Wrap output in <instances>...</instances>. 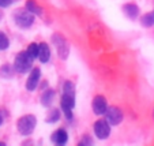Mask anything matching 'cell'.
Listing matches in <instances>:
<instances>
[{
  "label": "cell",
  "mask_w": 154,
  "mask_h": 146,
  "mask_svg": "<svg viewBox=\"0 0 154 146\" xmlns=\"http://www.w3.org/2000/svg\"><path fill=\"white\" fill-rule=\"evenodd\" d=\"M2 124H3V117L0 116V126H2Z\"/></svg>",
  "instance_id": "cell-23"
},
{
  "label": "cell",
  "mask_w": 154,
  "mask_h": 146,
  "mask_svg": "<svg viewBox=\"0 0 154 146\" xmlns=\"http://www.w3.org/2000/svg\"><path fill=\"white\" fill-rule=\"evenodd\" d=\"M78 145L79 146H91V145H93V139H91L89 135H83V137H82V139L79 141Z\"/></svg>",
  "instance_id": "cell-21"
},
{
  "label": "cell",
  "mask_w": 154,
  "mask_h": 146,
  "mask_svg": "<svg viewBox=\"0 0 154 146\" xmlns=\"http://www.w3.org/2000/svg\"><path fill=\"white\" fill-rule=\"evenodd\" d=\"M105 119L111 126H119L123 122V112L117 107H109L105 112Z\"/></svg>",
  "instance_id": "cell-7"
},
{
  "label": "cell",
  "mask_w": 154,
  "mask_h": 146,
  "mask_svg": "<svg viewBox=\"0 0 154 146\" xmlns=\"http://www.w3.org/2000/svg\"><path fill=\"white\" fill-rule=\"evenodd\" d=\"M14 73H15L14 66L3 64L2 67H0V76H2V78H4V79H10V78H12Z\"/></svg>",
  "instance_id": "cell-15"
},
{
  "label": "cell",
  "mask_w": 154,
  "mask_h": 146,
  "mask_svg": "<svg viewBox=\"0 0 154 146\" xmlns=\"http://www.w3.org/2000/svg\"><path fill=\"white\" fill-rule=\"evenodd\" d=\"M26 8L29 10L32 14L38 15V17H42V14H44V10L38 6L35 0H27L26 2Z\"/></svg>",
  "instance_id": "cell-14"
},
{
  "label": "cell",
  "mask_w": 154,
  "mask_h": 146,
  "mask_svg": "<svg viewBox=\"0 0 154 146\" xmlns=\"http://www.w3.org/2000/svg\"><path fill=\"white\" fill-rule=\"evenodd\" d=\"M123 12H124V15L127 18L134 20L139 17V7L135 3H127L123 6Z\"/></svg>",
  "instance_id": "cell-11"
},
{
  "label": "cell",
  "mask_w": 154,
  "mask_h": 146,
  "mask_svg": "<svg viewBox=\"0 0 154 146\" xmlns=\"http://www.w3.org/2000/svg\"><path fill=\"white\" fill-rule=\"evenodd\" d=\"M34 14H32V12L29 11L27 8H20V10H17V11L14 12V20L15 23L18 25L19 27H22V29H27V27H30L33 23H34Z\"/></svg>",
  "instance_id": "cell-3"
},
{
  "label": "cell",
  "mask_w": 154,
  "mask_h": 146,
  "mask_svg": "<svg viewBox=\"0 0 154 146\" xmlns=\"http://www.w3.org/2000/svg\"><path fill=\"white\" fill-rule=\"evenodd\" d=\"M51 141L52 143L57 146H63L68 142V132L66 131L64 129H59L56 131H53V134L51 135Z\"/></svg>",
  "instance_id": "cell-10"
},
{
  "label": "cell",
  "mask_w": 154,
  "mask_h": 146,
  "mask_svg": "<svg viewBox=\"0 0 154 146\" xmlns=\"http://www.w3.org/2000/svg\"><path fill=\"white\" fill-rule=\"evenodd\" d=\"M52 42L56 48V52H57L59 57H60L61 60H66V59L68 57V55H70V45H68V42L64 40L60 34H53Z\"/></svg>",
  "instance_id": "cell-4"
},
{
  "label": "cell",
  "mask_w": 154,
  "mask_h": 146,
  "mask_svg": "<svg viewBox=\"0 0 154 146\" xmlns=\"http://www.w3.org/2000/svg\"><path fill=\"white\" fill-rule=\"evenodd\" d=\"M26 51H27V53H29V55L32 56L33 59H38V44H35V42H32Z\"/></svg>",
  "instance_id": "cell-20"
},
{
  "label": "cell",
  "mask_w": 154,
  "mask_h": 146,
  "mask_svg": "<svg viewBox=\"0 0 154 146\" xmlns=\"http://www.w3.org/2000/svg\"><path fill=\"white\" fill-rule=\"evenodd\" d=\"M63 94H68V96H75V86L71 81H66L63 85Z\"/></svg>",
  "instance_id": "cell-18"
},
{
  "label": "cell",
  "mask_w": 154,
  "mask_h": 146,
  "mask_svg": "<svg viewBox=\"0 0 154 146\" xmlns=\"http://www.w3.org/2000/svg\"><path fill=\"white\" fill-rule=\"evenodd\" d=\"M41 78V71L38 67H33V70L30 71L29 78L26 81V89L29 92H34L38 86V82H40Z\"/></svg>",
  "instance_id": "cell-9"
},
{
  "label": "cell",
  "mask_w": 154,
  "mask_h": 146,
  "mask_svg": "<svg viewBox=\"0 0 154 146\" xmlns=\"http://www.w3.org/2000/svg\"><path fill=\"white\" fill-rule=\"evenodd\" d=\"M12 3H14V0H0V7H2V8H7V7H10Z\"/></svg>",
  "instance_id": "cell-22"
},
{
  "label": "cell",
  "mask_w": 154,
  "mask_h": 146,
  "mask_svg": "<svg viewBox=\"0 0 154 146\" xmlns=\"http://www.w3.org/2000/svg\"><path fill=\"white\" fill-rule=\"evenodd\" d=\"M91 108H93V112L96 115H105L108 109V102L106 98L104 96H96L93 98V102H91Z\"/></svg>",
  "instance_id": "cell-8"
},
{
  "label": "cell",
  "mask_w": 154,
  "mask_h": 146,
  "mask_svg": "<svg viewBox=\"0 0 154 146\" xmlns=\"http://www.w3.org/2000/svg\"><path fill=\"white\" fill-rule=\"evenodd\" d=\"M55 97H56L55 90H52V89L45 90L42 93V96H41V105L45 107V108H51L53 105V102H55Z\"/></svg>",
  "instance_id": "cell-13"
},
{
  "label": "cell",
  "mask_w": 154,
  "mask_h": 146,
  "mask_svg": "<svg viewBox=\"0 0 154 146\" xmlns=\"http://www.w3.org/2000/svg\"><path fill=\"white\" fill-rule=\"evenodd\" d=\"M10 47V40L3 32H0V51H6Z\"/></svg>",
  "instance_id": "cell-19"
},
{
  "label": "cell",
  "mask_w": 154,
  "mask_h": 146,
  "mask_svg": "<svg viewBox=\"0 0 154 146\" xmlns=\"http://www.w3.org/2000/svg\"><path fill=\"white\" fill-rule=\"evenodd\" d=\"M153 117H154V112H153Z\"/></svg>",
  "instance_id": "cell-24"
},
{
  "label": "cell",
  "mask_w": 154,
  "mask_h": 146,
  "mask_svg": "<svg viewBox=\"0 0 154 146\" xmlns=\"http://www.w3.org/2000/svg\"><path fill=\"white\" fill-rule=\"evenodd\" d=\"M37 126V117L34 115H25V116L19 117L17 122V129L20 135H32L33 131L35 130Z\"/></svg>",
  "instance_id": "cell-2"
},
{
  "label": "cell",
  "mask_w": 154,
  "mask_h": 146,
  "mask_svg": "<svg viewBox=\"0 0 154 146\" xmlns=\"http://www.w3.org/2000/svg\"><path fill=\"white\" fill-rule=\"evenodd\" d=\"M59 120H60V111L56 108L49 109V112L47 115V123L52 124V123H57Z\"/></svg>",
  "instance_id": "cell-17"
},
{
  "label": "cell",
  "mask_w": 154,
  "mask_h": 146,
  "mask_svg": "<svg viewBox=\"0 0 154 146\" xmlns=\"http://www.w3.org/2000/svg\"><path fill=\"white\" fill-rule=\"evenodd\" d=\"M33 61L34 59L27 53V51H22L15 56L14 60V68L19 74H26L33 70Z\"/></svg>",
  "instance_id": "cell-1"
},
{
  "label": "cell",
  "mask_w": 154,
  "mask_h": 146,
  "mask_svg": "<svg viewBox=\"0 0 154 146\" xmlns=\"http://www.w3.org/2000/svg\"><path fill=\"white\" fill-rule=\"evenodd\" d=\"M140 25H142L143 27L154 26V11H150V12H147V14L142 15V18H140Z\"/></svg>",
  "instance_id": "cell-16"
},
{
  "label": "cell",
  "mask_w": 154,
  "mask_h": 146,
  "mask_svg": "<svg viewBox=\"0 0 154 146\" xmlns=\"http://www.w3.org/2000/svg\"><path fill=\"white\" fill-rule=\"evenodd\" d=\"M61 111L64 112V116L67 120H72V109L75 107V96L63 94L61 97Z\"/></svg>",
  "instance_id": "cell-6"
},
{
  "label": "cell",
  "mask_w": 154,
  "mask_h": 146,
  "mask_svg": "<svg viewBox=\"0 0 154 146\" xmlns=\"http://www.w3.org/2000/svg\"><path fill=\"white\" fill-rule=\"evenodd\" d=\"M94 134L98 139H106L111 135V124L106 122V119H100L94 123L93 126Z\"/></svg>",
  "instance_id": "cell-5"
},
{
  "label": "cell",
  "mask_w": 154,
  "mask_h": 146,
  "mask_svg": "<svg viewBox=\"0 0 154 146\" xmlns=\"http://www.w3.org/2000/svg\"><path fill=\"white\" fill-rule=\"evenodd\" d=\"M51 59V48L48 44H45V42H41V44H38V60L41 61V63H48Z\"/></svg>",
  "instance_id": "cell-12"
}]
</instances>
